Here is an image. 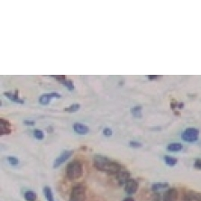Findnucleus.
Instances as JSON below:
<instances>
[{
	"mask_svg": "<svg viewBox=\"0 0 201 201\" xmlns=\"http://www.w3.org/2000/svg\"><path fill=\"white\" fill-rule=\"evenodd\" d=\"M93 163L94 167L97 169V171H104L107 173H118L122 171V167L118 162H114L110 160L107 157L100 155V154H96L93 159Z\"/></svg>",
	"mask_w": 201,
	"mask_h": 201,
	"instance_id": "nucleus-1",
	"label": "nucleus"
},
{
	"mask_svg": "<svg viewBox=\"0 0 201 201\" xmlns=\"http://www.w3.org/2000/svg\"><path fill=\"white\" fill-rule=\"evenodd\" d=\"M82 174H83V166L80 161L74 160L67 165L66 176L69 179L74 180V179H80L82 176Z\"/></svg>",
	"mask_w": 201,
	"mask_h": 201,
	"instance_id": "nucleus-2",
	"label": "nucleus"
},
{
	"mask_svg": "<svg viewBox=\"0 0 201 201\" xmlns=\"http://www.w3.org/2000/svg\"><path fill=\"white\" fill-rule=\"evenodd\" d=\"M86 200V188L85 186L79 183L76 184L70 195V201H85Z\"/></svg>",
	"mask_w": 201,
	"mask_h": 201,
	"instance_id": "nucleus-3",
	"label": "nucleus"
},
{
	"mask_svg": "<svg viewBox=\"0 0 201 201\" xmlns=\"http://www.w3.org/2000/svg\"><path fill=\"white\" fill-rule=\"evenodd\" d=\"M199 135V131L197 128L194 127H188L184 132L181 134V139L184 142H194L198 141Z\"/></svg>",
	"mask_w": 201,
	"mask_h": 201,
	"instance_id": "nucleus-4",
	"label": "nucleus"
},
{
	"mask_svg": "<svg viewBox=\"0 0 201 201\" xmlns=\"http://www.w3.org/2000/svg\"><path fill=\"white\" fill-rule=\"evenodd\" d=\"M72 154H73V151H70V150L63 151L60 155L55 159V161L53 162V168L54 169L59 168L60 165L64 163Z\"/></svg>",
	"mask_w": 201,
	"mask_h": 201,
	"instance_id": "nucleus-5",
	"label": "nucleus"
},
{
	"mask_svg": "<svg viewBox=\"0 0 201 201\" xmlns=\"http://www.w3.org/2000/svg\"><path fill=\"white\" fill-rule=\"evenodd\" d=\"M138 187H139L138 181L131 178L126 183V185H125V190H126V192L127 194L132 195V194H134L138 190Z\"/></svg>",
	"mask_w": 201,
	"mask_h": 201,
	"instance_id": "nucleus-6",
	"label": "nucleus"
},
{
	"mask_svg": "<svg viewBox=\"0 0 201 201\" xmlns=\"http://www.w3.org/2000/svg\"><path fill=\"white\" fill-rule=\"evenodd\" d=\"M179 192L176 188H169L163 196V201H177Z\"/></svg>",
	"mask_w": 201,
	"mask_h": 201,
	"instance_id": "nucleus-7",
	"label": "nucleus"
},
{
	"mask_svg": "<svg viewBox=\"0 0 201 201\" xmlns=\"http://www.w3.org/2000/svg\"><path fill=\"white\" fill-rule=\"evenodd\" d=\"M4 95L6 97L9 98L11 101L17 103V104H23L24 103V100L19 97V93H18V90H15V92H12V91H7L4 93Z\"/></svg>",
	"mask_w": 201,
	"mask_h": 201,
	"instance_id": "nucleus-8",
	"label": "nucleus"
},
{
	"mask_svg": "<svg viewBox=\"0 0 201 201\" xmlns=\"http://www.w3.org/2000/svg\"><path fill=\"white\" fill-rule=\"evenodd\" d=\"M9 134H11V125L9 121L1 117L0 118V135Z\"/></svg>",
	"mask_w": 201,
	"mask_h": 201,
	"instance_id": "nucleus-9",
	"label": "nucleus"
},
{
	"mask_svg": "<svg viewBox=\"0 0 201 201\" xmlns=\"http://www.w3.org/2000/svg\"><path fill=\"white\" fill-rule=\"evenodd\" d=\"M130 179H131L130 178V173L126 171H121L116 174V179H117L118 184L120 186L126 185V183Z\"/></svg>",
	"mask_w": 201,
	"mask_h": 201,
	"instance_id": "nucleus-10",
	"label": "nucleus"
},
{
	"mask_svg": "<svg viewBox=\"0 0 201 201\" xmlns=\"http://www.w3.org/2000/svg\"><path fill=\"white\" fill-rule=\"evenodd\" d=\"M73 130L76 134L85 135L90 132V128L86 125H83L81 123H75L73 125Z\"/></svg>",
	"mask_w": 201,
	"mask_h": 201,
	"instance_id": "nucleus-11",
	"label": "nucleus"
},
{
	"mask_svg": "<svg viewBox=\"0 0 201 201\" xmlns=\"http://www.w3.org/2000/svg\"><path fill=\"white\" fill-rule=\"evenodd\" d=\"M183 201H201V194L195 191H188L184 195Z\"/></svg>",
	"mask_w": 201,
	"mask_h": 201,
	"instance_id": "nucleus-12",
	"label": "nucleus"
},
{
	"mask_svg": "<svg viewBox=\"0 0 201 201\" xmlns=\"http://www.w3.org/2000/svg\"><path fill=\"white\" fill-rule=\"evenodd\" d=\"M182 144L179 143V142H172V143H169L167 146V150L171 152H178L182 149Z\"/></svg>",
	"mask_w": 201,
	"mask_h": 201,
	"instance_id": "nucleus-13",
	"label": "nucleus"
},
{
	"mask_svg": "<svg viewBox=\"0 0 201 201\" xmlns=\"http://www.w3.org/2000/svg\"><path fill=\"white\" fill-rule=\"evenodd\" d=\"M53 98L52 96V94H44L41 97H39V103L41 105H48L51 103L52 99Z\"/></svg>",
	"mask_w": 201,
	"mask_h": 201,
	"instance_id": "nucleus-14",
	"label": "nucleus"
},
{
	"mask_svg": "<svg viewBox=\"0 0 201 201\" xmlns=\"http://www.w3.org/2000/svg\"><path fill=\"white\" fill-rule=\"evenodd\" d=\"M168 187H169V183H167V182H157V183L152 184V189L153 191H159V190L166 188H168Z\"/></svg>",
	"mask_w": 201,
	"mask_h": 201,
	"instance_id": "nucleus-15",
	"label": "nucleus"
},
{
	"mask_svg": "<svg viewBox=\"0 0 201 201\" xmlns=\"http://www.w3.org/2000/svg\"><path fill=\"white\" fill-rule=\"evenodd\" d=\"M44 193L45 198L47 201H55L54 200V198H53V194H52V188L50 187H44Z\"/></svg>",
	"mask_w": 201,
	"mask_h": 201,
	"instance_id": "nucleus-16",
	"label": "nucleus"
},
{
	"mask_svg": "<svg viewBox=\"0 0 201 201\" xmlns=\"http://www.w3.org/2000/svg\"><path fill=\"white\" fill-rule=\"evenodd\" d=\"M164 162L165 163L169 166H175L177 162H178V160L175 158V157L169 156V155H165L164 156Z\"/></svg>",
	"mask_w": 201,
	"mask_h": 201,
	"instance_id": "nucleus-17",
	"label": "nucleus"
},
{
	"mask_svg": "<svg viewBox=\"0 0 201 201\" xmlns=\"http://www.w3.org/2000/svg\"><path fill=\"white\" fill-rule=\"evenodd\" d=\"M36 198H37L36 194L32 190H28L24 193V199L26 201H35Z\"/></svg>",
	"mask_w": 201,
	"mask_h": 201,
	"instance_id": "nucleus-18",
	"label": "nucleus"
},
{
	"mask_svg": "<svg viewBox=\"0 0 201 201\" xmlns=\"http://www.w3.org/2000/svg\"><path fill=\"white\" fill-rule=\"evenodd\" d=\"M131 113L134 116V117L140 118L142 117V106H134L131 108Z\"/></svg>",
	"mask_w": 201,
	"mask_h": 201,
	"instance_id": "nucleus-19",
	"label": "nucleus"
},
{
	"mask_svg": "<svg viewBox=\"0 0 201 201\" xmlns=\"http://www.w3.org/2000/svg\"><path fill=\"white\" fill-rule=\"evenodd\" d=\"M80 104H73L71 106H69L67 107L64 108V111L69 112V113H73V112H77L80 110Z\"/></svg>",
	"mask_w": 201,
	"mask_h": 201,
	"instance_id": "nucleus-20",
	"label": "nucleus"
},
{
	"mask_svg": "<svg viewBox=\"0 0 201 201\" xmlns=\"http://www.w3.org/2000/svg\"><path fill=\"white\" fill-rule=\"evenodd\" d=\"M61 84H63L66 88H67L68 90H70V91H72V90H74L75 89V86H74V83L72 80H64V81L62 82Z\"/></svg>",
	"mask_w": 201,
	"mask_h": 201,
	"instance_id": "nucleus-21",
	"label": "nucleus"
},
{
	"mask_svg": "<svg viewBox=\"0 0 201 201\" xmlns=\"http://www.w3.org/2000/svg\"><path fill=\"white\" fill-rule=\"evenodd\" d=\"M34 136L37 140H43V139L44 138V134L43 131L36 129V130L34 131Z\"/></svg>",
	"mask_w": 201,
	"mask_h": 201,
	"instance_id": "nucleus-22",
	"label": "nucleus"
},
{
	"mask_svg": "<svg viewBox=\"0 0 201 201\" xmlns=\"http://www.w3.org/2000/svg\"><path fill=\"white\" fill-rule=\"evenodd\" d=\"M8 162L11 165H13V166H16V165H18V163H19V160L15 156H8Z\"/></svg>",
	"mask_w": 201,
	"mask_h": 201,
	"instance_id": "nucleus-23",
	"label": "nucleus"
},
{
	"mask_svg": "<svg viewBox=\"0 0 201 201\" xmlns=\"http://www.w3.org/2000/svg\"><path fill=\"white\" fill-rule=\"evenodd\" d=\"M52 78H54L55 80H57L59 82H60V83H62L64 80H67V79H66V76H64V75H52Z\"/></svg>",
	"mask_w": 201,
	"mask_h": 201,
	"instance_id": "nucleus-24",
	"label": "nucleus"
},
{
	"mask_svg": "<svg viewBox=\"0 0 201 201\" xmlns=\"http://www.w3.org/2000/svg\"><path fill=\"white\" fill-rule=\"evenodd\" d=\"M129 145H130L132 148H140V147H142L141 142L136 141H131L129 142Z\"/></svg>",
	"mask_w": 201,
	"mask_h": 201,
	"instance_id": "nucleus-25",
	"label": "nucleus"
},
{
	"mask_svg": "<svg viewBox=\"0 0 201 201\" xmlns=\"http://www.w3.org/2000/svg\"><path fill=\"white\" fill-rule=\"evenodd\" d=\"M23 125H25V126H33L35 125V121L31 119H25L23 120Z\"/></svg>",
	"mask_w": 201,
	"mask_h": 201,
	"instance_id": "nucleus-26",
	"label": "nucleus"
},
{
	"mask_svg": "<svg viewBox=\"0 0 201 201\" xmlns=\"http://www.w3.org/2000/svg\"><path fill=\"white\" fill-rule=\"evenodd\" d=\"M103 134H104L105 136H111L112 134H113L111 128H108V127L104 128V130H103Z\"/></svg>",
	"mask_w": 201,
	"mask_h": 201,
	"instance_id": "nucleus-27",
	"label": "nucleus"
},
{
	"mask_svg": "<svg viewBox=\"0 0 201 201\" xmlns=\"http://www.w3.org/2000/svg\"><path fill=\"white\" fill-rule=\"evenodd\" d=\"M194 166L195 168L198 169V170H201V160L200 159H198L195 161V163H194Z\"/></svg>",
	"mask_w": 201,
	"mask_h": 201,
	"instance_id": "nucleus-28",
	"label": "nucleus"
},
{
	"mask_svg": "<svg viewBox=\"0 0 201 201\" xmlns=\"http://www.w3.org/2000/svg\"><path fill=\"white\" fill-rule=\"evenodd\" d=\"M147 78L151 80H156L159 78V76H157V75H148L147 76Z\"/></svg>",
	"mask_w": 201,
	"mask_h": 201,
	"instance_id": "nucleus-29",
	"label": "nucleus"
},
{
	"mask_svg": "<svg viewBox=\"0 0 201 201\" xmlns=\"http://www.w3.org/2000/svg\"><path fill=\"white\" fill-rule=\"evenodd\" d=\"M51 94H52V96L53 98H60V97H61L60 94H59V93H57V92H52Z\"/></svg>",
	"mask_w": 201,
	"mask_h": 201,
	"instance_id": "nucleus-30",
	"label": "nucleus"
},
{
	"mask_svg": "<svg viewBox=\"0 0 201 201\" xmlns=\"http://www.w3.org/2000/svg\"><path fill=\"white\" fill-rule=\"evenodd\" d=\"M153 201H160V196L159 194H155L153 197Z\"/></svg>",
	"mask_w": 201,
	"mask_h": 201,
	"instance_id": "nucleus-31",
	"label": "nucleus"
},
{
	"mask_svg": "<svg viewBox=\"0 0 201 201\" xmlns=\"http://www.w3.org/2000/svg\"><path fill=\"white\" fill-rule=\"evenodd\" d=\"M124 201H134V199L133 198H130V197H128V198H126Z\"/></svg>",
	"mask_w": 201,
	"mask_h": 201,
	"instance_id": "nucleus-32",
	"label": "nucleus"
},
{
	"mask_svg": "<svg viewBox=\"0 0 201 201\" xmlns=\"http://www.w3.org/2000/svg\"><path fill=\"white\" fill-rule=\"evenodd\" d=\"M183 106H184V104H183V103H178V106H177L178 108H182Z\"/></svg>",
	"mask_w": 201,
	"mask_h": 201,
	"instance_id": "nucleus-33",
	"label": "nucleus"
}]
</instances>
